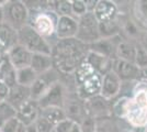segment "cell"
I'll use <instances>...</instances> for the list:
<instances>
[{
	"label": "cell",
	"instance_id": "1",
	"mask_svg": "<svg viewBox=\"0 0 147 132\" xmlns=\"http://www.w3.org/2000/svg\"><path fill=\"white\" fill-rule=\"evenodd\" d=\"M88 45L76 38L57 40L52 46V57L56 68L63 75H71L87 56Z\"/></svg>",
	"mask_w": 147,
	"mask_h": 132
},
{
	"label": "cell",
	"instance_id": "2",
	"mask_svg": "<svg viewBox=\"0 0 147 132\" xmlns=\"http://www.w3.org/2000/svg\"><path fill=\"white\" fill-rule=\"evenodd\" d=\"M125 119L137 128L147 126V89H138L129 99Z\"/></svg>",
	"mask_w": 147,
	"mask_h": 132
},
{
	"label": "cell",
	"instance_id": "3",
	"mask_svg": "<svg viewBox=\"0 0 147 132\" xmlns=\"http://www.w3.org/2000/svg\"><path fill=\"white\" fill-rule=\"evenodd\" d=\"M18 43L33 53H42L52 55V45L38 34L30 24L24 25L18 31Z\"/></svg>",
	"mask_w": 147,
	"mask_h": 132
},
{
	"label": "cell",
	"instance_id": "4",
	"mask_svg": "<svg viewBox=\"0 0 147 132\" xmlns=\"http://www.w3.org/2000/svg\"><path fill=\"white\" fill-rule=\"evenodd\" d=\"M2 10H3V22L9 24L14 30L18 31L19 29L29 24L28 21L30 18V13L23 1H19V0L8 1L2 8Z\"/></svg>",
	"mask_w": 147,
	"mask_h": 132
},
{
	"label": "cell",
	"instance_id": "5",
	"mask_svg": "<svg viewBox=\"0 0 147 132\" xmlns=\"http://www.w3.org/2000/svg\"><path fill=\"white\" fill-rule=\"evenodd\" d=\"M76 39L88 46L101 39L99 34V22L93 12H87L78 18V32Z\"/></svg>",
	"mask_w": 147,
	"mask_h": 132
},
{
	"label": "cell",
	"instance_id": "6",
	"mask_svg": "<svg viewBox=\"0 0 147 132\" xmlns=\"http://www.w3.org/2000/svg\"><path fill=\"white\" fill-rule=\"evenodd\" d=\"M58 16L53 10H44L35 11L32 23H29L33 29L43 37L46 41L47 39L55 35L56 24H57Z\"/></svg>",
	"mask_w": 147,
	"mask_h": 132
},
{
	"label": "cell",
	"instance_id": "7",
	"mask_svg": "<svg viewBox=\"0 0 147 132\" xmlns=\"http://www.w3.org/2000/svg\"><path fill=\"white\" fill-rule=\"evenodd\" d=\"M59 78H61V73L54 67L43 74L38 75L36 81L30 88L31 99L37 101L40 98H42L44 95L47 93L49 88L53 85H55L56 83L59 82Z\"/></svg>",
	"mask_w": 147,
	"mask_h": 132
},
{
	"label": "cell",
	"instance_id": "8",
	"mask_svg": "<svg viewBox=\"0 0 147 132\" xmlns=\"http://www.w3.org/2000/svg\"><path fill=\"white\" fill-rule=\"evenodd\" d=\"M63 109L65 111L67 119L73 120L74 122H77L79 125L86 117H88L85 100L79 98L76 93L74 95H68V93L66 94Z\"/></svg>",
	"mask_w": 147,
	"mask_h": 132
},
{
	"label": "cell",
	"instance_id": "9",
	"mask_svg": "<svg viewBox=\"0 0 147 132\" xmlns=\"http://www.w3.org/2000/svg\"><path fill=\"white\" fill-rule=\"evenodd\" d=\"M85 105L87 114L96 120L112 116V101L105 99L101 95L85 100Z\"/></svg>",
	"mask_w": 147,
	"mask_h": 132
},
{
	"label": "cell",
	"instance_id": "10",
	"mask_svg": "<svg viewBox=\"0 0 147 132\" xmlns=\"http://www.w3.org/2000/svg\"><path fill=\"white\" fill-rule=\"evenodd\" d=\"M66 88L64 84L59 81L53 85L52 87L47 90V93L44 95L42 98L37 100V104L41 109L49 107H61L63 108L65 97H66Z\"/></svg>",
	"mask_w": 147,
	"mask_h": 132
},
{
	"label": "cell",
	"instance_id": "11",
	"mask_svg": "<svg viewBox=\"0 0 147 132\" xmlns=\"http://www.w3.org/2000/svg\"><path fill=\"white\" fill-rule=\"evenodd\" d=\"M101 87H102V76L96 73L89 78H87L81 85L77 86L76 94L78 95L79 98L87 100L89 98L101 94Z\"/></svg>",
	"mask_w": 147,
	"mask_h": 132
},
{
	"label": "cell",
	"instance_id": "12",
	"mask_svg": "<svg viewBox=\"0 0 147 132\" xmlns=\"http://www.w3.org/2000/svg\"><path fill=\"white\" fill-rule=\"evenodd\" d=\"M122 41L121 35H117L110 39H100L96 43L88 46L89 51L96 52L103 56L110 57L112 60L117 58V47L119 43Z\"/></svg>",
	"mask_w": 147,
	"mask_h": 132
},
{
	"label": "cell",
	"instance_id": "13",
	"mask_svg": "<svg viewBox=\"0 0 147 132\" xmlns=\"http://www.w3.org/2000/svg\"><path fill=\"white\" fill-rule=\"evenodd\" d=\"M78 32V19L75 17H58L55 35L57 40L76 38Z\"/></svg>",
	"mask_w": 147,
	"mask_h": 132
},
{
	"label": "cell",
	"instance_id": "14",
	"mask_svg": "<svg viewBox=\"0 0 147 132\" xmlns=\"http://www.w3.org/2000/svg\"><path fill=\"white\" fill-rule=\"evenodd\" d=\"M113 72L119 76V78L122 82H131L138 79L141 69L134 63L115 58L113 61Z\"/></svg>",
	"mask_w": 147,
	"mask_h": 132
},
{
	"label": "cell",
	"instance_id": "15",
	"mask_svg": "<svg viewBox=\"0 0 147 132\" xmlns=\"http://www.w3.org/2000/svg\"><path fill=\"white\" fill-rule=\"evenodd\" d=\"M7 57L10 64L12 65L16 70L20 68H24L31 65L32 53L26 50L21 44H16L11 50L7 53Z\"/></svg>",
	"mask_w": 147,
	"mask_h": 132
},
{
	"label": "cell",
	"instance_id": "16",
	"mask_svg": "<svg viewBox=\"0 0 147 132\" xmlns=\"http://www.w3.org/2000/svg\"><path fill=\"white\" fill-rule=\"evenodd\" d=\"M40 111L41 108L37 101L30 99L17 110V118L20 121V123H22L25 127H29L31 125H34V122L40 117Z\"/></svg>",
	"mask_w": 147,
	"mask_h": 132
},
{
	"label": "cell",
	"instance_id": "17",
	"mask_svg": "<svg viewBox=\"0 0 147 132\" xmlns=\"http://www.w3.org/2000/svg\"><path fill=\"white\" fill-rule=\"evenodd\" d=\"M121 87H122V81L113 70H111L110 73L105 74L102 77V87L100 95L108 100H112L120 94Z\"/></svg>",
	"mask_w": 147,
	"mask_h": 132
},
{
	"label": "cell",
	"instance_id": "18",
	"mask_svg": "<svg viewBox=\"0 0 147 132\" xmlns=\"http://www.w3.org/2000/svg\"><path fill=\"white\" fill-rule=\"evenodd\" d=\"M85 60H86V62L90 64V66L94 69V72L98 73L99 75H101L102 77L105 74L110 73L111 70H113V61L114 60H112L110 57L103 56L96 52L89 51L87 53Z\"/></svg>",
	"mask_w": 147,
	"mask_h": 132
},
{
	"label": "cell",
	"instance_id": "19",
	"mask_svg": "<svg viewBox=\"0 0 147 132\" xmlns=\"http://www.w3.org/2000/svg\"><path fill=\"white\" fill-rule=\"evenodd\" d=\"M93 14L97 18L99 23L115 20L117 17V6L114 1L98 0V3L96 6Z\"/></svg>",
	"mask_w": 147,
	"mask_h": 132
},
{
	"label": "cell",
	"instance_id": "20",
	"mask_svg": "<svg viewBox=\"0 0 147 132\" xmlns=\"http://www.w3.org/2000/svg\"><path fill=\"white\" fill-rule=\"evenodd\" d=\"M31 99V89L29 87H24L16 84L10 88L9 95L7 98V102H9L16 110H18L21 106Z\"/></svg>",
	"mask_w": 147,
	"mask_h": 132
},
{
	"label": "cell",
	"instance_id": "21",
	"mask_svg": "<svg viewBox=\"0 0 147 132\" xmlns=\"http://www.w3.org/2000/svg\"><path fill=\"white\" fill-rule=\"evenodd\" d=\"M18 44V32L5 22L0 23V52L8 53Z\"/></svg>",
	"mask_w": 147,
	"mask_h": 132
},
{
	"label": "cell",
	"instance_id": "22",
	"mask_svg": "<svg viewBox=\"0 0 147 132\" xmlns=\"http://www.w3.org/2000/svg\"><path fill=\"white\" fill-rule=\"evenodd\" d=\"M30 66L37 75H41V74H43V73L54 67L53 57H52V55H47V54L33 53Z\"/></svg>",
	"mask_w": 147,
	"mask_h": 132
},
{
	"label": "cell",
	"instance_id": "23",
	"mask_svg": "<svg viewBox=\"0 0 147 132\" xmlns=\"http://www.w3.org/2000/svg\"><path fill=\"white\" fill-rule=\"evenodd\" d=\"M135 56H136V43L132 41L122 40L117 47V58L135 64Z\"/></svg>",
	"mask_w": 147,
	"mask_h": 132
},
{
	"label": "cell",
	"instance_id": "24",
	"mask_svg": "<svg viewBox=\"0 0 147 132\" xmlns=\"http://www.w3.org/2000/svg\"><path fill=\"white\" fill-rule=\"evenodd\" d=\"M40 116L45 118L47 121H49V122L54 126V128H55V126H57L59 122H61L63 120L67 119L64 109L61 107H49V108L41 109Z\"/></svg>",
	"mask_w": 147,
	"mask_h": 132
},
{
	"label": "cell",
	"instance_id": "25",
	"mask_svg": "<svg viewBox=\"0 0 147 132\" xmlns=\"http://www.w3.org/2000/svg\"><path fill=\"white\" fill-rule=\"evenodd\" d=\"M121 24L117 22V20H112L109 22L99 23V34L101 39H110L117 35H121Z\"/></svg>",
	"mask_w": 147,
	"mask_h": 132
},
{
	"label": "cell",
	"instance_id": "26",
	"mask_svg": "<svg viewBox=\"0 0 147 132\" xmlns=\"http://www.w3.org/2000/svg\"><path fill=\"white\" fill-rule=\"evenodd\" d=\"M37 76L38 75L33 70L31 66L20 68L17 70V84L24 86V87L31 88L34 82L36 81Z\"/></svg>",
	"mask_w": 147,
	"mask_h": 132
},
{
	"label": "cell",
	"instance_id": "27",
	"mask_svg": "<svg viewBox=\"0 0 147 132\" xmlns=\"http://www.w3.org/2000/svg\"><path fill=\"white\" fill-rule=\"evenodd\" d=\"M96 74L94 69L90 66V64L86 62V60H84L81 63L78 65V67L74 72V81L76 84V87L81 85L82 83L86 81L87 78H89L90 76Z\"/></svg>",
	"mask_w": 147,
	"mask_h": 132
},
{
	"label": "cell",
	"instance_id": "28",
	"mask_svg": "<svg viewBox=\"0 0 147 132\" xmlns=\"http://www.w3.org/2000/svg\"><path fill=\"white\" fill-rule=\"evenodd\" d=\"M17 117V110L7 101L0 102V128L9 120Z\"/></svg>",
	"mask_w": 147,
	"mask_h": 132
},
{
	"label": "cell",
	"instance_id": "29",
	"mask_svg": "<svg viewBox=\"0 0 147 132\" xmlns=\"http://www.w3.org/2000/svg\"><path fill=\"white\" fill-rule=\"evenodd\" d=\"M53 11L58 17H70V16H73L71 1H69V0H57V1H54Z\"/></svg>",
	"mask_w": 147,
	"mask_h": 132
},
{
	"label": "cell",
	"instance_id": "30",
	"mask_svg": "<svg viewBox=\"0 0 147 132\" xmlns=\"http://www.w3.org/2000/svg\"><path fill=\"white\" fill-rule=\"evenodd\" d=\"M135 65L140 69L147 68V51L142 45L141 42L136 43V56H135Z\"/></svg>",
	"mask_w": 147,
	"mask_h": 132
},
{
	"label": "cell",
	"instance_id": "31",
	"mask_svg": "<svg viewBox=\"0 0 147 132\" xmlns=\"http://www.w3.org/2000/svg\"><path fill=\"white\" fill-rule=\"evenodd\" d=\"M96 132H120L117 130V126L112 120L111 117L102 118L97 120V131Z\"/></svg>",
	"mask_w": 147,
	"mask_h": 132
},
{
	"label": "cell",
	"instance_id": "32",
	"mask_svg": "<svg viewBox=\"0 0 147 132\" xmlns=\"http://www.w3.org/2000/svg\"><path fill=\"white\" fill-rule=\"evenodd\" d=\"M129 99V98L127 97H122V98L117 99L115 102H113L112 104V114H115L119 118H125Z\"/></svg>",
	"mask_w": 147,
	"mask_h": 132
},
{
	"label": "cell",
	"instance_id": "33",
	"mask_svg": "<svg viewBox=\"0 0 147 132\" xmlns=\"http://www.w3.org/2000/svg\"><path fill=\"white\" fill-rule=\"evenodd\" d=\"M121 24V29L124 33H126L129 38H135V37H138L140 34V28L136 22L132 21L131 19H126L123 21V23Z\"/></svg>",
	"mask_w": 147,
	"mask_h": 132
},
{
	"label": "cell",
	"instance_id": "34",
	"mask_svg": "<svg viewBox=\"0 0 147 132\" xmlns=\"http://www.w3.org/2000/svg\"><path fill=\"white\" fill-rule=\"evenodd\" d=\"M71 9H73V16L78 19L87 13L86 3L84 0H73L71 1Z\"/></svg>",
	"mask_w": 147,
	"mask_h": 132
},
{
	"label": "cell",
	"instance_id": "35",
	"mask_svg": "<svg viewBox=\"0 0 147 132\" xmlns=\"http://www.w3.org/2000/svg\"><path fill=\"white\" fill-rule=\"evenodd\" d=\"M34 126L36 128L37 132H53L54 131V126L47 121V120L43 118V117H38L36 121L34 122Z\"/></svg>",
	"mask_w": 147,
	"mask_h": 132
},
{
	"label": "cell",
	"instance_id": "36",
	"mask_svg": "<svg viewBox=\"0 0 147 132\" xmlns=\"http://www.w3.org/2000/svg\"><path fill=\"white\" fill-rule=\"evenodd\" d=\"M135 12L137 13V20L147 24V1H138L135 5Z\"/></svg>",
	"mask_w": 147,
	"mask_h": 132
},
{
	"label": "cell",
	"instance_id": "37",
	"mask_svg": "<svg viewBox=\"0 0 147 132\" xmlns=\"http://www.w3.org/2000/svg\"><path fill=\"white\" fill-rule=\"evenodd\" d=\"M81 132H96L97 131V120L92 117H86L80 123Z\"/></svg>",
	"mask_w": 147,
	"mask_h": 132
},
{
	"label": "cell",
	"instance_id": "38",
	"mask_svg": "<svg viewBox=\"0 0 147 132\" xmlns=\"http://www.w3.org/2000/svg\"><path fill=\"white\" fill-rule=\"evenodd\" d=\"M19 125H20V121L18 120V118H13V119L9 120L8 122H6L3 126L1 127V131L0 132H17L18 131Z\"/></svg>",
	"mask_w": 147,
	"mask_h": 132
},
{
	"label": "cell",
	"instance_id": "39",
	"mask_svg": "<svg viewBox=\"0 0 147 132\" xmlns=\"http://www.w3.org/2000/svg\"><path fill=\"white\" fill-rule=\"evenodd\" d=\"M74 123H75V122L70 119L63 120V121L59 122L57 126H55L54 131L55 132H70V130H71V128H73V126H74Z\"/></svg>",
	"mask_w": 147,
	"mask_h": 132
},
{
	"label": "cell",
	"instance_id": "40",
	"mask_svg": "<svg viewBox=\"0 0 147 132\" xmlns=\"http://www.w3.org/2000/svg\"><path fill=\"white\" fill-rule=\"evenodd\" d=\"M9 90H10V88L8 87L2 81H0V102L7 100L8 95H9Z\"/></svg>",
	"mask_w": 147,
	"mask_h": 132
},
{
	"label": "cell",
	"instance_id": "41",
	"mask_svg": "<svg viewBox=\"0 0 147 132\" xmlns=\"http://www.w3.org/2000/svg\"><path fill=\"white\" fill-rule=\"evenodd\" d=\"M85 3H86L87 12H93L97 3H98V0H86Z\"/></svg>",
	"mask_w": 147,
	"mask_h": 132
},
{
	"label": "cell",
	"instance_id": "42",
	"mask_svg": "<svg viewBox=\"0 0 147 132\" xmlns=\"http://www.w3.org/2000/svg\"><path fill=\"white\" fill-rule=\"evenodd\" d=\"M138 79H141L144 82V84H147V68L146 69H141V73H140V77Z\"/></svg>",
	"mask_w": 147,
	"mask_h": 132
},
{
	"label": "cell",
	"instance_id": "43",
	"mask_svg": "<svg viewBox=\"0 0 147 132\" xmlns=\"http://www.w3.org/2000/svg\"><path fill=\"white\" fill-rule=\"evenodd\" d=\"M70 132H81V129H80L79 123L75 122V123H74V126H73V128H71V130H70Z\"/></svg>",
	"mask_w": 147,
	"mask_h": 132
},
{
	"label": "cell",
	"instance_id": "44",
	"mask_svg": "<svg viewBox=\"0 0 147 132\" xmlns=\"http://www.w3.org/2000/svg\"><path fill=\"white\" fill-rule=\"evenodd\" d=\"M26 132H37V130L34 125H31V126L26 127Z\"/></svg>",
	"mask_w": 147,
	"mask_h": 132
},
{
	"label": "cell",
	"instance_id": "45",
	"mask_svg": "<svg viewBox=\"0 0 147 132\" xmlns=\"http://www.w3.org/2000/svg\"><path fill=\"white\" fill-rule=\"evenodd\" d=\"M17 132H26V127L23 126L22 123H20V125H19V128H18V131Z\"/></svg>",
	"mask_w": 147,
	"mask_h": 132
},
{
	"label": "cell",
	"instance_id": "46",
	"mask_svg": "<svg viewBox=\"0 0 147 132\" xmlns=\"http://www.w3.org/2000/svg\"><path fill=\"white\" fill-rule=\"evenodd\" d=\"M3 22V10L2 8H0V23Z\"/></svg>",
	"mask_w": 147,
	"mask_h": 132
},
{
	"label": "cell",
	"instance_id": "47",
	"mask_svg": "<svg viewBox=\"0 0 147 132\" xmlns=\"http://www.w3.org/2000/svg\"><path fill=\"white\" fill-rule=\"evenodd\" d=\"M141 43H142V45L145 47V50L147 51V39H145V40H144L143 42H141Z\"/></svg>",
	"mask_w": 147,
	"mask_h": 132
},
{
	"label": "cell",
	"instance_id": "48",
	"mask_svg": "<svg viewBox=\"0 0 147 132\" xmlns=\"http://www.w3.org/2000/svg\"><path fill=\"white\" fill-rule=\"evenodd\" d=\"M121 132H132V131H129V130H123V131Z\"/></svg>",
	"mask_w": 147,
	"mask_h": 132
},
{
	"label": "cell",
	"instance_id": "49",
	"mask_svg": "<svg viewBox=\"0 0 147 132\" xmlns=\"http://www.w3.org/2000/svg\"><path fill=\"white\" fill-rule=\"evenodd\" d=\"M53 132H55V131H53Z\"/></svg>",
	"mask_w": 147,
	"mask_h": 132
}]
</instances>
